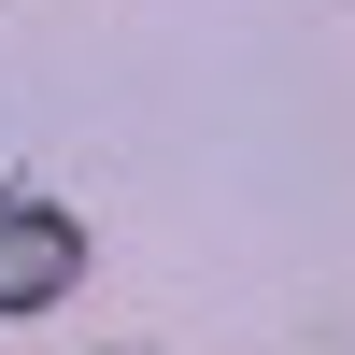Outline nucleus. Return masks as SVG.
Returning a JSON list of instances; mask_svg holds the SVG:
<instances>
[{"label": "nucleus", "instance_id": "nucleus-1", "mask_svg": "<svg viewBox=\"0 0 355 355\" xmlns=\"http://www.w3.org/2000/svg\"><path fill=\"white\" fill-rule=\"evenodd\" d=\"M71 284H85V227L57 214L43 185H15L0 199V327H15V313H57Z\"/></svg>", "mask_w": 355, "mask_h": 355}]
</instances>
